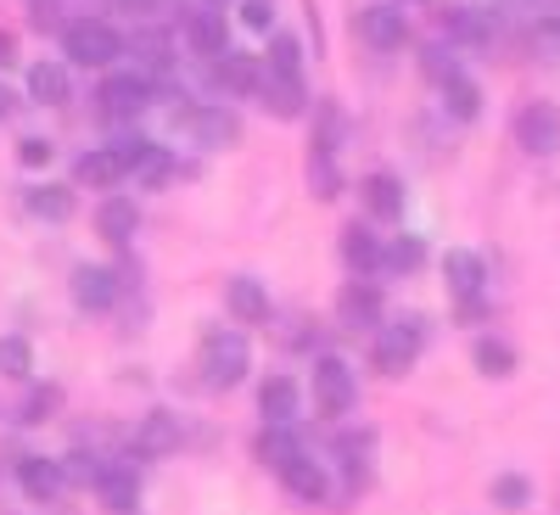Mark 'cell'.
Listing matches in <instances>:
<instances>
[{
    "mask_svg": "<svg viewBox=\"0 0 560 515\" xmlns=\"http://www.w3.org/2000/svg\"><path fill=\"white\" fill-rule=\"evenodd\" d=\"M62 477H68V482H90V488H96L102 465H96V459H84V454H68V459H62Z\"/></svg>",
    "mask_w": 560,
    "mask_h": 515,
    "instance_id": "obj_43",
    "label": "cell"
},
{
    "mask_svg": "<svg viewBox=\"0 0 560 515\" xmlns=\"http://www.w3.org/2000/svg\"><path fill=\"white\" fill-rule=\"evenodd\" d=\"M28 213L45 219V224H68V219L79 213L73 185H34V191H28Z\"/></svg>",
    "mask_w": 560,
    "mask_h": 515,
    "instance_id": "obj_25",
    "label": "cell"
},
{
    "mask_svg": "<svg viewBox=\"0 0 560 515\" xmlns=\"http://www.w3.org/2000/svg\"><path fill=\"white\" fill-rule=\"evenodd\" d=\"M359 202L376 219H404V185L393 174H364L359 179Z\"/></svg>",
    "mask_w": 560,
    "mask_h": 515,
    "instance_id": "obj_21",
    "label": "cell"
},
{
    "mask_svg": "<svg viewBox=\"0 0 560 515\" xmlns=\"http://www.w3.org/2000/svg\"><path fill=\"white\" fill-rule=\"evenodd\" d=\"M242 23L253 34H269L275 28V7H269V0H242Z\"/></svg>",
    "mask_w": 560,
    "mask_h": 515,
    "instance_id": "obj_42",
    "label": "cell"
},
{
    "mask_svg": "<svg viewBox=\"0 0 560 515\" xmlns=\"http://www.w3.org/2000/svg\"><path fill=\"white\" fill-rule=\"evenodd\" d=\"M337 319L348 325V331H376L382 325V292L370 286L364 274H353L342 286V297H337Z\"/></svg>",
    "mask_w": 560,
    "mask_h": 515,
    "instance_id": "obj_12",
    "label": "cell"
},
{
    "mask_svg": "<svg viewBox=\"0 0 560 515\" xmlns=\"http://www.w3.org/2000/svg\"><path fill=\"white\" fill-rule=\"evenodd\" d=\"M62 57L79 62V68H113V62L124 57V34H118L107 17L62 23Z\"/></svg>",
    "mask_w": 560,
    "mask_h": 515,
    "instance_id": "obj_1",
    "label": "cell"
},
{
    "mask_svg": "<svg viewBox=\"0 0 560 515\" xmlns=\"http://www.w3.org/2000/svg\"><path fill=\"white\" fill-rule=\"evenodd\" d=\"M253 96L264 102V113H275V118H303L308 113V90H303V79H292V73H269L264 62H258V90Z\"/></svg>",
    "mask_w": 560,
    "mask_h": 515,
    "instance_id": "obj_9",
    "label": "cell"
},
{
    "mask_svg": "<svg viewBox=\"0 0 560 515\" xmlns=\"http://www.w3.org/2000/svg\"><path fill=\"white\" fill-rule=\"evenodd\" d=\"M353 34L370 45V51H398L409 39V17L398 0H376V7H359L353 12Z\"/></svg>",
    "mask_w": 560,
    "mask_h": 515,
    "instance_id": "obj_6",
    "label": "cell"
},
{
    "mask_svg": "<svg viewBox=\"0 0 560 515\" xmlns=\"http://www.w3.org/2000/svg\"><path fill=\"white\" fill-rule=\"evenodd\" d=\"M124 7H135V12H140V7H152V0H124Z\"/></svg>",
    "mask_w": 560,
    "mask_h": 515,
    "instance_id": "obj_47",
    "label": "cell"
},
{
    "mask_svg": "<svg viewBox=\"0 0 560 515\" xmlns=\"http://www.w3.org/2000/svg\"><path fill=\"white\" fill-rule=\"evenodd\" d=\"M179 448V420L152 409V414H140V426H135V454H147V459H163Z\"/></svg>",
    "mask_w": 560,
    "mask_h": 515,
    "instance_id": "obj_20",
    "label": "cell"
},
{
    "mask_svg": "<svg viewBox=\"0 0 560 515\" xmlns=\"http://www.w3.org/2000/svg\"><path fill=\"white\" fill-rule=\"evenodd\" d=\"M253 454H258V465L280 471L287 459H298V454H303V443H298V432H292V426H264V432H258V443H253Z\"/></svg>",
    "mask_w": 560,
    "mask_h": 515,
    "instance_id": "obj_28",
    "label": "cell"
},
{
    "mask_svg": "<svg viewBox=\"0 0 560 515\" xmlns=\"http://www.w3.org/2000/svg\"><path fill=\"white\" fill-rule=\"evenodd\" d=\"M129 174L140 179V185H163V179H174V157H168V147H158V140H147L135 157H129Z\"/></svg>",
    "mask_w": 560,
    "mask_h": 515,
    "instance_id": "obj_30",
    "label": "cell"
},
{
    "mask_svg": "<svg viewBox=\"0 0 560 515\" xmlns=\"http://www.w3.org/2000/svg\"><path fill=\"white\" fill-rule=\"evenodd\" d=\"M269 73H292V79H303V45L292 39V34H269V51L258 57Z\"/></svg>",
    "mask_w": 560,
    "mask_h": 515,
    "instance_id": "obj_32",
    "label": "cell"
},
{
    "mask_svg": "<svg viewBox=\"0 0 560 515\" xmlns=\"http://www.w3.org/2000/svg\"><path fill=\"white\" fill-rule=\"evenodd\" d=\"M73 96V79H68V62H57V57H45V62H34L28 68V102H39V107H62Z\"/></svg>",
    "mask_w": 560,
    "mask_h": 515,
    "instance_id": "obj_19",
    "label": "cell"
},
{
    "mask_svg": "<svg viewBox=\"0 0 560 515\" xmlns=\"http://www.w3.org/2000/svg\"><path fill=\"white\" fill-rule=\"evenodd\" d=\"M382 264L398 269V274H415L420 264H427V242H420V236H398L393 247H382Z\"/></svg>",
    "mask_w": 560,
    "mask_h": 515,
    "instance_id": "obj_35",
    "label": "cell"
},
{
    "mask_svg": "<svg viewBox=\"0 0 560 515\" xmlns=\"http://www.w3.org/2000/svg\"><path fill=\"white\" fill-rule=\"evenodd\" d=\"M443 28H448L454 39H477V34H482V17H471V12H448Z\"/></svg>",
    "mask_w": 560,
    "mask_h": 515,
    "instance_id": "obj_44",
    "label": "cell"
},
{
    "mask_svg": "<svg viewBox=\"0 0 560 515\" xmlns=\"http://www.w3.org/2000/svg\"><path fill=\"white\" fill-rule=\"evenodd\" d=\"M370 443H376L370 432H359V437H342V443H337V454H342V465H348V477H353V482H364V471H370Z\"/></svg>",
    "mask_w": 560,
    "mask_h": 515,
    "instance_id": "obj_38",
    "label": "cell"
},
{
    "mask_svg": "<svg viewBox=\"0 0 560 515\" xmlns=\"http://www.w3.org/2000/svg\"><path fill=\"white\" fill-rule=\"evenodd\" d=\"M118 179H124V157H118V147H90V152H79V163H73V185H90V191H113Z\"/></svg>",
    "mask_w": 560,
    "mask_h": 515,
    "instance_id": "obj_17",
    "label": "cell"
},
{
    "mask_svg": "<svg viewBox=\"0 0 560 515\" xmlns=\"http://www.w3.org/2000/svg\"><path fill=\"white\" fill-rule=\"evenodd\" d=\"M96 102H102V113L107 118H140L152 107V79L147 73H107L102 79V90H96Z\"/></svg>",
    "mask_w": 560,
    "mask_h": 515,
    "instance_id": "obj_8",
    "label": "cell"
},
{
    "mask_svg": "<svg viewBox=\"0 0 560 515\" xmlns=\"http://www.w3.org/2000/svg\"><path fill=\"white\" fill-rule=\"evenodd\" d=\"M420 68H427V79H454L459 73V62H454V45H427V57H420Z\"/></svg>",
    "mask_w": 560,
    "mask_h": 515,
    "instance_id": "obj_39",
    "label": "cell"
},
{
    "mask_svg": "<svg viewBox=\"0 0 560 515\" xmlns=\"http://www.w3.org/2000/svg\"><path fill=\"white\" fill-rule=\"evenodd\" d=\"M12 62H18V34L0 28V68H12Z\"/></svg>",
    "mask_w": 560,
    "mask_h": 515,
    "instance_id": "obj_45",
    "label": "cell"
},
{
    "mask_svg": "<svg viewBox=\"0 0 560 515\" xmlns=\"http://www.w3.org/2000/svg\"><path fill=\"white\" fill-rule=\"evenodd\" d=\"M208 7H219V12H224V0H208Z\"/></svg>",
    "mask_w": 560,
    "mask_h": 515,
    "instance_id": "obj_48",
    "label": "cell"
},
{
    "mask_svg": "<svg viewBox=\"0 0 560 515\" xmlns=\"http://www.w3.org/2000/svg\"><path fill=\"white\" fill-rule=\"evenodd\" d=\"M213 73H219V84L230 90V96H253L258 90V57H247V51H219Z\"/></svg>",
    "mask_w": 560,
    "mask_h": 515,
    "instance_id": "obj_26",
    "label": "cell"
},
{
    "mask_svg": "<svg viewBox=\"0 0 560 515\" xmlns=\"http://www.w3.org/2000/svg\"><path fill=\"white\" fill-rule=\"evenodd\" d=\"M57 409H62V387H39V393H28V398H23L18 420H23V426H39V420H51Z\"/></svg>",
    "mask_w": 560,
    "mask_h": 515,
    "instance_id": "obj_36",
    "label": "cell"
},
{
    "mask_svg": "<svg viewBox=\"0 0 560 515\" xmlns=\"http://www.w3.org/2000/svg\"><path fill=\"white\" fill-rule=\"evenodd\" d=\"M420 348H427V319L420 314H398V319L376 325V370L382 376H404L420 359Z\"/></svg>",
    "mask_w": 560,
    "mask_h": 515,
    "instance_id": "obj_3",
    "label": "cell"
},
{
    "mask_svg": "<svg viewBox=\"0 0 560 515\" xmlns=\"http://www.w3.org/2000/svg\"><path fill=\"white\" fill-rule=\"evenodd\" d=\"M224 308L236 325H264L269 319V292L258 286L253 274H230L224 280Z\"/></svg>",
    "mask_w": 560,
    "mask_h": 515,
    "instance_id": "obj_14",
    "label": "cell"
},
{
    "mask_svg": "<svg viewBox=\"0 0 560 515\" xmlns=\"http://www.w3.org/2000/svg\"><path fill=\"white\" fill-rule=\"evenodd\" d=\"M18 488L28 493V504H57L68 477H62V459H45V454H23L18 459Z\"/></svg>",
    "mask_w": 560,
    "mask_h": 515,
    "instance_id": "obj_10",
    "label": "cell"
},
{
    "mask_svg": "<svg viewBox=\"0 0 560 515\" xmlns=\"http://www.w3.org/2000/svg\"><path fill=\"white\" fill-rule=\"evenodd\" d=\"M0 376L7 382H28L34 376V342L28 337H0Z\"/></svg>",
    "mask_w": 560,
    "mask_h": 515,
    "instance_id": "obj_33",
    "label": "cell"
},
{
    "mask_svg": "<svg viewBox=\"0 0 560 515\" xmlns=\"http://www.w3.org/2000/svg\"><path fill=\"white\" fill-rule=\"evenodd\" d=\"M471 359H477V370H482V376H510V370H516V348H510V342H499V337H482Z\"/></svg>",
    "mask_w": 560,
    "mask_h": 515,
    "instance_id": "obj_34",
    "label": "cell"
},
{
    "mask_svg": "<svg viewBox=\"0 0 560 515\" xmlns=\"http://www.w3.org/2000/svg\"><path fill=\"white\" fill-rule=\"evenodd\" d=\"M533 51L544 57V62H555L560 68V23L549 17V23H538V34H533Z\"/></svg>",
    "mask_w": 560,
    "mask_h": 515,
    "instance_id": "obj_41",
    "label": "cell"
},
{
    "mask_svg": "<svg viewBox=\"0 0 560 515\" xmlns=\"http://www.w3.org/2000/svg\"><path fill=\"white\" fill-rule=\"evenodd\" d=\"M493 504H499V510H527V504H533V482L516 477V471L493 477Z\"/></svg>",
    "mask_w": 560,
    "mask_h": 515,
    "instance_id": "obj_37",
    "label": "cell"
},
{
    "mask_svg": "<svg viewBox=\"0 0 560 515\" xmlns=\"http://www.w3.org/2000/svg\"><path fill=\"white\" fill-rule=\"evenodd\" d=\"M443 280H448V292H454V297H477V292H482V280H488V264H482L477 253L454 247V253L443 258Z\"/></svg>",
    "mask_w": 560,
    "mask_h": 515,
    "instance_id": "obj_23",
    "label": "cell"
},
{
    "mask_svg": "<svg viewBox=\"0 0 560 515\" xmlns=\"http://www.w3.org/2000/svg\"><path fill=\"white\" fill-rule=\"evenodd\" d=\"M51 157H57L51 140H39V134L18 140V163H23V168H51Z\"/></svg>",
    "mask_w": 560,
    "mask_h": 515,
    "instance_id": "obj_40",
    "label": "cell"
},
{
    "mask_svg": "<svg viewBox=\"0 0 560 515\" xmlns=\"http://www.w3.org/2000/svg\"><path fill=\"white\" fill-rule=\"evenodd\" d=\"M353 398H359V382H353L348 359L319 353V359H314V409H319L325 420H342V414L353 409Z\"/></svg>",
    "mask_w": 560,
    "mask_h": 515,
    "instance_id": "obj_4",
    "label": "cell"
},
{
    "mask_svg": "<svg viewBox=\"0 0 560 515\" xmlns=\"http://www.w3.org/2000/svg\"><path fill=\"white\" fill-rule=\"evenodd\" d=\"M308 185H314V197H319V202H331V197H342V174H337V152H325V147H314V152H308Z\"/></svg>",
    "mask_w": 560,
    "mask_h": 515,
    "instance_id": "obj_31",
    "label": "cell"
},
{
    "mask_svg": "<svg viewBox=\"0 0 560 515\" xmlns=\"http://www.w3.org/2000/svg\"><path fill=\"white\" fill-rule=\"evenodd\" d=\"M118 292H124V280L113 269H102V264H79L73 269V303L84 314H107L118 303Z\"/></svg>",
    "mask_w": 560,
    "mask_h": 515,
    "instance_id": "obj_11",
    "label": "cell"
},
{
    "mask_svg": "<svg viewBox=\"0 0 560 515\" xmlns=\"http://www.w3.org/2000/svg\"><path fill=\"white\" fill-rule=\"evenodd\" d=\"M96 499H102L107 510L129 515V510H135V499H140V477L129 471V465H102V477H96Z\"/></svg>",
    "mask_w": 560,
    "mask_h": 515,
    "instance_id": "obj_22",
    "label": "cell"
},
{
    "mask_svg": "<svg viewBox=\"0 0 560 515\" xmlns=\"http://www.w3.org/2000/svg\"><path fill=\"white\" fill-rule=\"evenodd\" d=\"M185 45H191L197 57H219V51H230V28H224V12L219 7H197L191 17H185Z\"/></svg>",
    "mask_w": 560,
    "mask_h": 515,
    "instance_id": "obj_16",
    "label": "cell"
},
{
    "mask_svg": "<svg viewBox=\"0 0 560 515\" xmlns=\"http://www.w3.org/2000/svg\"><path fill=\"white\" fill-rule=\"evenodd\" d=\"M247 364H253V348L236 325H219V331L202 337V382L208 387H242Z\"/></svg>",
    "mask_w": 560,
    "mask_h": 515,
    "instance_id": "obj_2",
    "label": "cell"
},
{
    "mask_svg": "<svg viewBox=\"0 0 560 515\" xmlns=\"http://www.w3.org/2000/svg\"><path fill=\"white\" fill-rule=\"evenodd\" d=\"M516 147L527 157H555L560 152V107L555 102H527L516 113Z\"/></svg>",
    "mask_w": 560,
    "mask_h": 515,
    "instance_id": "obj_7",
    "label": "cell"
},
{
    "mask_svg": "<svg viewBox=\"0 0 560 515\" xmlns=\"http://www.w3.org/2000/svg\"><path fill=\"white\" fill-rule=\"evenodd\" d=\"M280 482H287V493H292L298 504H325V493H331V477H325V465L308 459V454H298V459L280 465Z\"/></svg>",
    "mask_w": 560,
    "mask_h": 515,
    "instance_id": "obj_15",
    "label": "cell"
},
{
    "mask_svg": "<svg viewBox=\"0 0 560 515\" xmlns=\"http://www.w3.org/2000/svg\"><path fill=\"white\" fill-rule=\"evenodd\" d=\"M124 51L135 57V73H147V79H158V73L174 62V45H168L163 28H135V34L124 39Z\"/></svg>",
    "mask_w": 560,
    "mask_h": 515,
    "instance_id": "obj_18",
    "label": "cell"
},
{
    "mask_svg": "<svg viewBox=\"0 0 560 515\" xmlns=\"http://www.w3.org/2000/svg\"><path fill=\"white\" fill-rule=\"evenodd\" d=\"M258 414H264V426H292L303 414V387L292 376H269L258 387Z\"/></svg>",
    "mask_w": 560,
    "mask_h": 515,
    "instance_id": "obj_13",
    "label": "cell"
},
{
    "mask_svg": "<svg viewBox=\"0 0 560 515\" xmlns=\"http://www.w3.org/2000/svg\"><path fill=\"white\" fill-rule=\"evenodd\" d=\"M342 264L353 274H370V269H382V242H376V230H364V224H348L342 230Z\"/></svg>",
    "mask_w": 560,
    "mask_h": 515,
    "instance_id": "obj_27",
    "label": "cell"
},
{
    "mask_svg": "<svg viewBox=\"0 0 560 515\" xmlns=\"http://www.w3.org/2000/svg\"><path fill=\"white\" fill-rule=\"evenodd\" d=\"M12 113H18V96H12V90H7V84H0V124H7Z\"/></svg>",
    "mask_w": 560,
    "mask_h": 515,
    "instance_id": "obj_46",
    "label": "cell"
},
{
    "mask_svg": "<svg viewBox=\"0 0 560 515\" xmlns=\"http://www.w3.org/2000/svg\"><path fill=\"white\" fill-rule=\"evenodd\" d=\"M185 134H191L202 152H230V147H242V118L224 102H202V107L185 113Z\"/></svg>",
    "mask_w": 560,
    "mask_h": 515,
    "instance_id": "obj_5",
    "label": "cell"
},
{
    "mask_svg": "<svg viewBox=\"0 0 560 515\" xmlns=\"http://www.w3.org/2000/svg\"><path fill=\"white\" fill-rule=\"evenodd\" d=\"M96 230H102V242L124 247L135 230H140V208H135L129 197H107V202L96 208Z\"/></svg>",
    "mask_w": 560,
    "mask_h": 515,
    "instance_id": "obj_24",
    "label": "cell"
},
{
    "mask_svg": "<svg viewBox=\"0 0 560 515\" xmlns=\"http://www.w3.org/2000/svg\"><path fill=\"white\" fill-rule=\"evenodd\" d=\"M443 107H448V118L471 124V118L482 113V90H477V79H465V73L443 79Z\"/></svg>",
    "mask_w": 560,
    "mask_h": 515,
    "instance_id": "obj_29",
    "label": "cell"
}]
</instances>
